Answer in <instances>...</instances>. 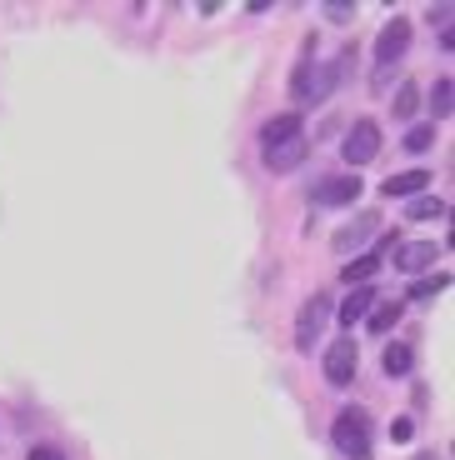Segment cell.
I'll return each instance as SVG.
<instances>
[{
	"mask_svg": "<svg viewBox=\"0 0 455 460\" xmlns=\"http://www.w3.org/2000/svg\"><path fill=\"white\" fill-rule=\"evenodd\" d=\"M351 66H355V46H345L341 56L330 60V66H316V70H310V56H306V60L296 66V81H290V95H296L300 105H320L330 91H335V85L345 81V70H351Z\"/></svg>",
	"mask_w": 455,
	"mask_h": 460,
	"instance_id": "6da1fadb",
	"label": "cell"
},
{
	"mask_svg": "<svg viewBox=\"0 0 455 460\" xmlns=\"http://www.w3.org/2000/svg\"><path fill=\"white\" fill-rule=\"evenodd\" d=\"M330 440L345 460H370L376 456V426H370V411L361 405H341L335 420H330Z\"/></svg>",
	"mask_w": 455,
	"mask_h": 460,
	"instance_id": "7a4b0ae2",
	"label": "cell"
},
{
	"mask_svg": "<svg viewBox=\"0 0 455 460\" xmlns=\"http://www.w3.org/2000/svg\"><path fill=\"white\" fill-rule=\"evenodd\" d=\"M330 315H335V305H330L326 290L306 296V305H300V315H296V350L300 356H316V345H320V335H326Z\"/></svg>",
	"mask_w": 455,
	"mask_h": 460,
	"instance_id": "3957f363",
	"label": "cell"
},
{
	"mask_svg": "<svg viewBox=\"0 0 455 460\" xmlns=\"http://www.w3.org/2000/svg\"><path fill=\"white\" fill-rule=\"evenodd\" d=\"M380 146H386V136H380V126L361 115V120H355V126L345 130V140H341V155H345V165H351V175L361 171V165L380 161Z\"/></svg>",
	"mask_w": 455,
	"mask_h": 460,
	"instance_id": "277c9868",
	"label": "cell"
},
{
	"mask_svg": "<svg viewBox=\"0 0 455 460\" xmlns=\"http://www.w3.org/2000/svg\"><path fill=\"white\" fill-rule=\"evenodd\" d=\"M380 230H386V226H380V210H361L355 220H345V226L330 235V251L345 255V261H351V255H365L370 235H380Z\"/></svg>",
	"mask_w": 455,
	"mask_h": 460,
	"instance_id": "5b68a950",
	"label": "cell"
},
{
	"mask_svg": "<svg viewBox=\"0 0 455 460\" xmlns=\"http://www.w3.org/2000/svg\"><path fill=\"white\" fill-rule=\"evenodd\" d=\"M320 370H326V380L335 391L355 385V370H361V345H355V335H341V341L330 345L326 356H320Z\"/></svg>",
	"mask_w": 455,
	"mask_h": 460,
	"instance_id": "8992f818",
	"label": "cell"
},
{
	"mask_svg": "<svg viewBox=\"0 0 455 460\" xmlns=\"http://www.w3.org/2000/svg\"><path fill=\"white\" fill-rule=\"evenodd\" d=\"M406 50H410V21H406V15H396V21H386V31L376 35V70L386 75Z\"/></svg>",
	"mask_w": 455,
	"mask_h": 460,
	"instance_id": "52a82bcc",
	"label": "cell"
},
{
	"mask_svg": "<svg viewBox=\"0 0 455 460\" xmlns=\"http://www.w3.org/2000/svg\"><path fill=\"white\" fill-rule=\"evenodd\" d=\"M355 196H365V185H361V175H326V181L310 190V200L316 206H355Z\"/></svg>",
	"mask_w": 455,
	"mask_h": 460,
	"instance_id": "ba28073f",
	"label": "cell"
},
{
	"mask_svg": "<svg viewBox=\"0 0 455 460\" xmlns=\"http://www.w3.org/2000/svg\"><path fill=\"white\" fill-rule=\"evenodd\" d=\"M435 261H441V245H435V241H406V245H396V270H400V276H421V270H431Z\"/></svg>",
	"mask_w": 455,
	"mask_h": 460,
	"instance_id": "9c48e42d",
	"label": "cell"
},
{
	"mask_svg": "<svg viewBox=\"0 0 455 460\" xmlns=\"http://www.w3.org/2000/svg\"><path fill=\"white\" fill-rule=\"evenodd\" d=\"M425 190H431V171H425V165L386 175V185H380V196H390V200H415V196H425Z\"/></svg>",
	"mask_w": 455,
	"mask_h": 460,
	"instance_id": "30bf717a",
	"label": "cell"
},
{
	"mask_svg": "<svg viewBox=\"0 0 455 460\" xmlns=\"http://www.w3.org/2000/svg\"><path fill=\"white\" fill-rule=\"evenodd\" d=\"M310 155V140L296 136V140H285V146H271L265 150V171L271 175H285V171H296V165H306Z\"/></svg>",
	"mask_w": 455,
	"mask_h": 460,
	"instance_id": "8fae6325",
	"label": "cell"
},
{
	"mask_svg": "<svg viewBox=\"0 0 455 460\" xmlns=\"http://www.w3.org/2000/svg\"><path fill=\"white\" fill-rule=\"evenodd\" d=\"M296 136H300V111H285V115H275V120L261 126V150L285 146V140H296Z\"/></svg>",
	"mask_w": 455,
	"mask_h": 460,
	"instance_id": "7c38bea8",
	"label": "cell"
},
{
	"mask_svg": "<svg viewBox=\"0 0 455 460\" xmlns=\"http://www.w3.org/2000/svg\"><path fill=\"white\" fill-rule=\"evenodd\" d=\"M376 300H380V296H376V286H355L351 296L341 300V311H335V321H341V325H355V321H365Z\"/></svg>",
	"mask_w": 455,
	"mask_h": 460,
	"instance_id": "4fadbf2b",
	"label": "cell"
},
{
	"mask_svg": "<svg viewBox=\"0 0 455 460\" xmlns=\"http://www.w3.org/2000/svg\"><path fill=\"white\" fill-rule=\"evenodd\" d=\"M380 276V251H365V255H351V261H345V270H341V280L345 286H370V280Z\"/></svg>",
	"mask_w": 455,
	"mask_h": 460,
	"instance_id": "5bb4252c",
	"label": "cell"
},
{
	"mask_svg": "<svg viewBox=\"0 0 455 460\" xmlns=\"http://www.w3.org/2000/svg\"><path fill=\"white\" fill-rule=\"evenodd\" d=\"M380 370H386L390 380H406L410 370H415V350H410L406 341H390V345H386V356H380Z\"/></svg>",
	"mask_w": 455,
	"mask_h": 460,
	"instance_id": "9a60e30c",
	"label": "cell"
},
{
	"mask_svg": "<svg viewBox=\"0 0 455 460\" xmlns=\"http://www.w3.org/2000/svg\"><path fill=\"white\" fill-rule=\"evenodd\" d=\"M400 315H406V300H376L370 315H365V325H370L376 335H390L400 325Z\"/></svg>",
	"mask_w": 455,
	"mask_h": 460,
	"instance_id": "2e32d148",
	"label": "cell"
},
{
	"mask_svg": "<svg viewBox=\"0 0 455 460\" xmlns=\"http://www.w3.org/2000/svg\"><path fill=\"white\" fill-rule=\"evenodd\" d=\"M390 115H396V120H415V115H421V85L400 81L396 95H390Z\"/></svg>",
	"mask_w": 455,
	"mask_h": 460,
	"instance_id": "e0dca14e",
	"label": "cell"
},
{
	"mask_svg": "<svg viewBox=\"0 0 455 460\" xmlns=\"http://www.w3.org/2000/svg\"><path fill=\"white\" fill-rule=\"evenodd\" d=\"M451 216V200L445 196H415L406 200V220H445Z\"/></svg>",
	"mask_w": 455,
	"mask_h": 460,
	"instance_id": "ac0fdd59",
	"label": "cell"
},
{
	"mask_svg": "<svg viewBox=\"0 0 455 460\" xmlns=\"http://www.w3.org/2000/svg\"><path fill=\"white\" fill-rule=\"evenodd\" d=\"M425 101H431L435 120H445V115L455 111V81H451V75H435V85H431V95H425ZM435 120H431V126H435Z\"/></svg>",
	"mask_w": 455,
	"mask_h": 460,
	"instance_id": "d6986e66",
	"label": "cell"
},
{
	"mask_svg": "<svg viewBox=\"0 0 455 460\" xmlns=\"http://www.w3.org/2000/svg\"><path fill=\"white\" fill-rule=\"evenodd\" d=\"M451 290V276L445 270H435V276H425V280H415L410 286V300H435V296H445Z\"/></svg>",
	"mask_w": 455,
	"mask_h": 460,
	"instance_id": "ffe728a7",
	"label": "cell"
},
{
	"mask_svg": "<svg viewBox=\"0 0 455 460\" xmlns=\"http://www.w3.org/2000/svg\"><path fill=\"white\" fill-rule=\"evenodd\" d=\"M435 146V126H410L406 130V150L410 155H421V150H431Z\"/></svg>",
	"mask_w": 455,
	"mask_h": 460,
	"instance_id": "44dd1931",
	"label": "cell"
},
{
	"mask_svg": "<svg viewBox=\"0 0 455 460\" xmlns=\"http://www.w3.org/2000/svg\"><path fill=\"white\" fill-rule=\"evenodd\" d=\"M390 440H396V446H410V440H415V420H410V415L390 420Z\"/></svg>",
	"mask_w": 455,
	"mask_h": 460,
	"instance_id": "7402d4cb",
	"label": "cell"
},
{
	"mask_svg": "<svg viewBox=\"0 0 455 460\" xmlns=\"http://www.w3.org/2000/svg\"><path fill=\"white\" fill-rule=\"evenodd\" d=\"M425 21L441 25V31H451V5H431V11H425Z\"/></svg>",
	"mask_w": 455,
	"mask_h": 460,
	"instance_id": "603a6c76",
	"label": "cell"
},
{
	"mask_svg": "<svg viewBox=\"0 0 455 460\" xmlns=\"http://www.w3.org/2000/svg\"><path fill=\"white\" fill-rule=\"evenodd\" d=\"M25 460H66V456H60L56 446H31V450H25Z\"/></svg>",
	"mask_w": 455,
	"mask_h": 460,
	"instance_id": "cb8c5ba5",
	"label": "cell"
},
{
	"mask_svg": "<svg viewBox=\"0 0 455 460\" xmlns=\"http://www.w3.org/2000/svg\"><path fill=\"white\" fill-rule=\"evenodd\" d=\"M330 21H355V5H326Z\"/></svg>",
	"mask_w": 455,
	"mask_h": 460,
	"instance_id": "d4e9b609",
	"label": "cell"
},
{
	"mask_svg": "<svg viewBox=\"0 0 455 460\" xmlns=\"http://www.w3.org/2000/svg\"><path fill=\"white\" fill-rule=\"evenodd\" d=\"M415 460H445V456H435V450H421V456H415Z\"/></svg>",
	"mask_w": 455,
	"mask_h": 460,
	"instance_id": "484cf974",
	"label": "cell"
}]
</instances>
